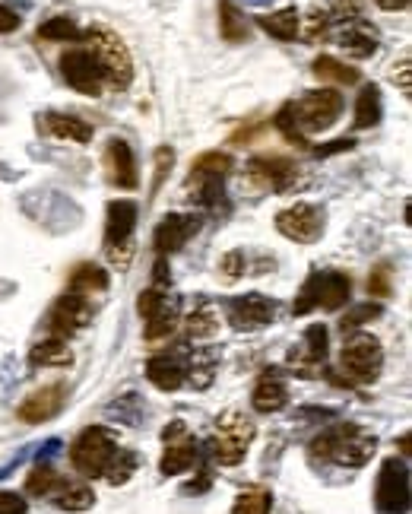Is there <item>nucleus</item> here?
Returning <instances> with one entry per match:
<instances>
[{
  "label": "nucleus",
  "instance_id": "obj_1",
  "mask_svg": "<svg viewBox=\"0 0 412 514\" xmlns=\"http://www.w3.org/2000/svg\"><path fill=\"white\" fill-rule=\"evenodd\" d=\"M374 451H378V438L362 426H352V422H343V426L321 432L308 448L314 461H336L349 467L368 464Z\"/></svg>",
  "mask_w": 412,
  "mask_h": 514
},
{
  "label": "nucleus",
  "instance_id": "obj_2",
  "mask_svg": "<svg viewBox=\"0 0 412 514\" xmlns=\"http://www.w3.org/2000/svg\"><path fill=\"white\" fill-rule=\"evenodd\" d=\"M83 42L89 45V54L96 58L99 73L108 86H115L118 93L134 83V61H130V51L118 32H111L105 26H92L83 32Z\"/></svg>",
  "mask_w": 412,
  "mask_h": 514
},
{
  "label": "nucleus",
  "instance_id": "obj_3",
  "mask_svg": "<svg viewBox=\"0 0 412 514\" xmlns=\"http://www.w3.org/2000/svg\"><path fill=\"white\" fill-rule=\"evenodd\" d=\"M283 112L292 121L295 131L308 140V134L327 131V127H333V121L343 115V96L336 93V89H311V93H305L298 102H289Z\"/></svg>",
  "mask_w": 412,
  "mask_h": 514
},
{
  "label": "nucleus",
  "instance_id": "obj_4",
  "mask_svg": "<svg viewBox=\"0 0 412 514\" xmlns=\"http://www.w3.org/2000/svg\"><path fill=\"white\" fill-rule=\"evenodd\" d=\"M349 277L340 270H321L311 273L308 283L302 286V296L295 299L292 315H308L314 308H327V311H340L349 302Z\"/></svg>",
  "mask_w": 412,
  "mask_h": 514
},
{
  "label": "nucleus",
  "instance_id": "obj_5",
  "mask_svg": "<svg viewBox=\"0 0 412 514\" xmlns=\"http://www.w3.org/2000/svg\"><path fill=\"white\" fill-rule=\"evenodd\" d=\"M340 369L355 381V384H374L384 369V350L381 340L365 330H355L343 343V356H340Z\"/></svg>",
  "mask_w": 412,
  "mask_h": 514
},
{
  "label": "nucleus",
  "instance_id": "obj_6",
  "mask_svg": "<svg viewBox=\"0 0 412 514\" xmlns=\"http://www.w3.org/2000/svg\"><path fill=\"white\" fill-rule=\"evenodd\" d=\"M115 451H118V438L111 435L108 429H102V426H92V429H83L77 442H73L70 461H73V467H77L80 476H86V480H96V476H102L105 467L111 464Z\"/></svg>",
  "mask_w": 412,
  "mask_h": 514
},
{
  "label": "nucleus",
  "instance_id": "obj_7",
  "mask_svg": "<svg viewBox=\"0 0 412 514\" xmlns=\"http://www.w3.org/2000/svg\"><path fill=\"white\" fill-rule=\"evenodd\" d=\"M254 442V422L238 413V410H229L216 419V438H213V454L219 464L226 467H235L245 461V454Z\"/></svg>",
  "mask_w": 412,
  "mask_h": 514
},
{
  "label": "nucleus",
  "instance_id": "obj_8",
  "mask_svg": "<svg viewBox=\"0 0 412 514\" xmlns=\"http://www.w3.org/2000/svg\"><path fill=\"white\" fill-rule=\"evenodd\" d=\"M137 226V204L130 200H111L105 210V251L115 264H130V238Z\"/></svg>",
  "mask_w": 412,
  "mask_h": 514
},
{
  "label": "nucleus",
  "instance_id": "obj_9",
  "mask_svg": "<svg viewBox=\"0 0 412 514\" xmlns=\"http://www.w3.org/2000/svg\"><path fill=\"white\" fill-rule=\"evenodd\" d=\"M374 505L381 514H406L409 511V464L403 457H390L381 464L378 486H374Z\"/></svg>",
  "mask_w": 412,
  "mask_h": 514
},
{
  "label": "nucleus",
  "instance_id": "obj_10",
  "mask_svg": "<svg viewBox=\"0 0 412 514\" xmlns=\"http://www.w3.org/2000/svg\"><path fill=\"white\" fill-rule=\"evenodd\" d=\"M140 318L146 321V340H162L178 324V299L162 286H149L140 292Z\"/></svg>",
  "mask_w": 412,
  "mask_h": 514
},
{
  "label": "nucleus",
  "instance_id": "obj_11",
  "mask_svg": "<svg viewBox=\"0 0 412 514\" xmlns=\"http://www.w3.org/2000/svg\"><path fill=\"white\" fill-rule=\"evenodd\" d=\"M324 223H327L324 210L314 204H295L276 216V229L298 245H314L324 235Z\"/></svg>",
  "mask_w": 412,
  "mask_h": 514
},
{
  "label": "nucleus",
  "instance_id": "obj_12",
  "mask_svg": "<svg viewBox=\"0 0 412 514\" xmlns=\"http://www.w3.org/2000/svg\"><path fill=\"white\" fill-rule=\"evenodd\" d=\"M245 175L254 188L264 191H286L295 185L298 178V165L289 156H254L245 165Z\"/></svg>",
  "mask_w": 412,
  "mask_h": 514
},
{
  "label": "nucleus",
  "instance_id": "obj_13",
  "mask_svg": "<svg viewBox=\"0 0 412 514\" xmlns=\"http://www.w3.org/2000/svg\"><path fill=\"white\" fill-rule=\"evenodd\" d=\"M61 73H64V80L83 96H99L105 86L99 64L86 48H73V51L61 54Z\"/></svg>",
  "mask_w": 412,
  "mask_h": 514
},
{
  "label": "nucleus",
  "instance_id": "obj_14",
  "mask_svg": "<svg viewBox=\"0 0 412 514\" xmlns=\"http://www.w3.org/2000/svg\"><path fill=\"white\" fill-rule=\"evenodd\" d=\"M200 229V219L194 213H168L159 219V226L153 232V248L156 254H175L181 251Z\"/></svg>",
  "mask_w": 412,
  "mask_h": 514
},
{
  "label": "nucleus",
  "instance_id": "obj_15",
  "mask_svg": "<svg viewBox=\"0 0 412 514\" xmlns=\"http://www.w3.org/2000/svg\"><path fill=\"white\" fill-rule=\"evenodd\" d=\"M105 172H108V181L115 188H124V191H137L140 185V172H137V156L130 150V143L121 140V137H111L105 143Z\"/></svg>",
  "mask_w": 412,
  "mask_h": 514
},
{
  "label": "nucleus",
  "instance_id": "obj_16",
  "mask_svg": "<svg viewBox=\"0 0 412 514\" xmlns=\"http://www.w3.org/2000/svg\"><path fill=\"white\" fill-rule=\"evenodd\" d=\"M162 442H165V454H162V464L159 467H162L165 476H178V473L194 467L197 451L191 445V438H187V426H184V422H172V426H165Z\"/></svg>",
  "mask_w": 412,
  "mask_h": 514
},
{
  "label": "nucleus",
  "instance_id": "obj_17",
  "mask_svg": "<svg viewBox=\"0 0 412 514\" xmlns=\"http://www.w3.org/2000/svg\"><path fill=\"white\" fill-rule=\"evenodd\" d=\"M64 400H67V384L61 381H54V384H45V388L39 391H32L23 403H20V419L29 422V426H39V422H48L61 413L64 407Z\"/></svg>",
  "mask_w": 412,
  "mask_h": 514
},
{
  "label": "nucleus",
  "instance_id": "obj_18",
  "mask_svg": "<svg viewBox=\"0 0 412 514\" xmlns=\"http://www.w3.org/2000/svg\"><path fill=\"white\" fill-rule=\"evenodd\" d=\"M92 321V305L86 296H77V292H67L51 308V330L54 334H77Z\"/></svg>",
  "mask_w": 412,
  "mask_h": 514
},
{
  "label": "nucleus",
  "instance_id": "obj_19",
  "mask_svg": "<svg viewBox=\"0 0 412 514\" xmlns=\"http://www.w3.org/2000/svg\"><path fill=\"white\" fill-rule=\"evenodd\" d=\"M229 318L235 327H264L276 318V302L251 292V296L229 302Z\"/></svg>",
  "mask_w": 412,
  "mask_h": 514
},
{
  "label": "nucleus",
  "instance_id": "obj_20",
  "mask_svg": "<svg viewBox=\"0 0 412 514\" xmlns=\"http://www.w3.org/2000/svg\"><path fill=\"white\" fill-rule=\"evenodd\" d=\"M191 375V365H187L181 356H153L146 362V378L156 384L162 391H175Z\"/></svg>",
  "mask_w": 412,
  "mask_h": 514
},
{
  "label": "nucleus",
  "instance_id": "obj_21",
  "mask_svg": "<svg viewBox=\"0 0 412 514\" xmlns=\"http://www.w3.org/2000/svg\"><path fill=\"white\" fill-rule=\"evenodd\" d=\"M39 131L45 137L54 140H70V143H89L92 140V127L73 115H61V112H45L39 118Z\"/></svg>",
  "mask_w": 412,
  "mask_h": 514
},
{
  "label": "nucleus",
  "instance_id": "obj_22",
  "mask_svg": "<svg viewBox=\"0 0 412 514\" xmlns=\"http://www.w3.org/2000/svg\"><path fill=\"white\" fill-rule=\"evenodd\" d=\"M336 45L346 48L352 58H371V54L378 51V32L362 20H349L336 32Z\"/></svg>",
  "mask_w": 412,
  "mask_h": 514
},
{
  "label": "nucleus",
  "instance_id": "obj_23",
  "mask_svg": "<svg viewBox=\"0 0 412 514\" xmlns=\"http://www.w3.org/2000/svg\"><path fill=\"white\" fill-rule=\"evenodd\" d=\"M324 359H327V327L314 324L305 330V343L289 353V362L298 365L302 372H311L314 365H324Z\"/></svg>",
  "mask_w": 412,
  "mask_h": 514
},
{
  "label": "nucleus",
  "instance_id": "obj_24",
  "mask_svg": "<svg viewBox=\"0 0 412 514\" xmlns=\"http://www.w3.org/2000/svg\"><path fill=\"white\" fill-rule=\"evenodd\" d=\"M226 178H216V175H200V172H191L187 175V191L197 197V204L206 207V210H219L226 204V185H222Z\"/></svg>",
  "mask_w": 412,
  "mask_h": 514
},
{
  "label": "nucleus",
  "instance_id": "obj_25",
  "mask_svg": "<svg viewBox=\"0 0 412 514\" xmlns=\"http://www.w3.org/2000/svg\"><path fill=\"white\" fill-rule=\"evenodd\" d=\"M289 403V388H286V381L279 378V375H264L257 381V388H254V410L260 413H276V410H283Z\"/></svg>",
  "mask_w": 412,
  "mask_h": 514
},
{
  "label": "nucleus",
  "instance_id": "obj_26",
  "mask_svg": "<svg viewBox=\"0 0 412 514\" xmlns=\"http://www.w3.org/2000/svg\"><path fill=\"white\" fill-rule=\"evenodd\" d=\"M29 365L32 369H61V365H70V346L61 337H48L39 346H32Z\"/></svg>",
  "mask_w": 412,
  "mask_h": 514
},
{
  "label": "nucleus",
  "instance_id": "obj_27",
  "mask_svg": "<svg viewBox=\"0 0 412 514\" xmlns=\"http://www.w3.org/2000/svg\"><path fill=\"white\" fill-rule=\"evenodd\" d=\"M298 23H302V16H298L295 7L276 10V13L260 16V20H257V26L264 29L267 35H273V39H279V42H292V39H298Z\"/></svg>",
  "mask_w": 412,
  "mask_h": 514
},
{
  "label": "nucleus",
  "instance_id": "obj_28",
  "mask_svg": "<svg viewBox=\"0 0 412 514\" xmlns=\"http://www.w3.org/2000/svg\"><path fill=\"white\" fill-rule=\"evenodd\" d=\"M378 121H381V89L374 83H368V86H362L359 99H355L352 127H355V131H365V127H374Z\"/></svg>",
  "mask_w": 412,
  "mask_h": 514
},
{
  "label": "nucleus",
  "instance_id": "obj_29",
  "mask_svg": "<svg viewBox=\"0 0 412 514\" xmlns=\"http://www.w3.org/2000/svg\"><path fill=\"white\" fill-rule=\"evenodd\" d=\"M219 32L226 42H245L248 39V20L232 0H219Z\"/></svg>",
  "mask_w": 412,
  "mask_h": 514
},
{
  "label": "nucleus",
  "instance_id": "obj_30",
  "mask_svg": "<svg viewBox=\"0 0 412 514\" xmlns=\"http://www.w3.org/2000/svg\"><path fill=\"white\" fill-rule=\"evenodd\" d=\"M311 70H314V77H317V80H330V83H346V86H352V83H359V80H362V73H359V70H355V67H346L343 61L330 58V54H321V58H314Z\"/></svg>",
  "mask_w": 412,
  "mask_h": 514
},
{
  "label": "nucleus",
  "instance_id": "obj_31",
  "mask_svg": "<svg viewBox=\"0 0 412 514\" xmlns=\"http://www.w3.org/2000/svg\"><path fill=\"white\" fill-rule=\"evenodd\" d=\"M108 286V273L96 264H80L70 273V292L77 296H89V292H105Z\"/></svg>",
  "mask_w": 412,
  "mask_h": 514
},
{
  "label": "nucleus",
  "instance_id": "obj_32",
  "mask_svg": "<svg viewBox=\"0 0 412 514\" xmlns=\"http://www.w3.org/2000/svg\"><path fill=\"white\" fill-rule=\"evenodd\" d=\"M51 502L58 508H64V511H86V508L96 505V492H92L89 486H83V483H70L67 480Z\"/></svg>",
  "mask_w": 412,
  "mask_h": 514
},
{
  "label": "nucleus",
  "instance_id": "obj_33",
  "mask_svg": "<svg viewBox=\"0 0 412 514\" xmlns=\"http://www.w3.org/2000/svg\"><path fill=\"white\" fill-rule=\"evenodd\" d=\"M67 480L61 473H54L51 467H35L32 473H29V480H26V489L32 492V495H42V499H54V495H58V489L64 486Z\"/></svg>",
  "mask_w": 412,
  "mask_h": 514
},
{
  "label": "nucleus",
  "instance_id": "obj_34",
  "mask_svg": "<svg viewBox=\"0 0 412 514\" xmlns=\"http://www.w3.org/2000/svg\"><path fill=\"white\" fill-rule=\"evenodd\" d=\"M270 505H273L270 492L264 486H251L235 499L232 514H270Z\"/></svg>",
  "mask_w": 412,
  "mask_h": 514
},
{
  "label": "nucleus",
  "instance_id": "obj_35",
  "mask_svg": "<svg viewBox=\"0 0 412 514\" xmlns=\"http://www.w3.org/2000/svg\"><path fill=\"white\" fill-rule=\"evenodd\" d=\"M137 454L134 451H115V457H111V464L105 467V480L111 483V486H124L127 480H130V476H134V470H137Z\"/></svg>",
  "mask_w": 412,
  "mask_h": 514
},
{
  "label": "nucleus",
  "instance_id": "obj_36",
  "mask_svg": "<svg viewBox=\"0 0 412 514\" xmlns=\"http://www.w3.org/2000/svg\"><path fill=\"white\" fill-rule=\"evenodd\" d=\"M39 35H42V39H48V42H80L83 29L73 26V20H67V16H54V20H48L39 29Z\"/></svg>",
  "mask_w": 412,
  "mask_h": 514
},
{
  "label": "nucleus",
  "instance_id": "obj_37",
  "mask_svg": "<svg viewBox=\"0 0 412 514\" xmlns=\"http://www.w3.org/2000/svg\"><path fill=\"white\" fill-rule=\"evenodd\" d=\"M191 172H200V175H216V178H226L232 172V156L229 153H200L197 162L191 165Z\"/></svg>",
  "mask_w": 412,
  "mask_h": 514
},
{
  "label": "nucleus",
  "instance_id": "obj_38",
  "mask_svg": "<svg viewBox=\"0 0 412 514\" xmlns=\"http://www.w3.org/2000/svg\"><path fill=\"white\" fill-rule=\"evenodd\" d=\"M374 318H381V308H378V305H355L352 311H346V315H343L340 330L349 337V334H355V330H359L362 324H368V321H374Z\"/></svg>",
  "mask_w": 412,
  "mask_h": 514
},
{
  "label": "nucleus",
  "instance_id": "obj_39",
  "mask_svg": "<svg viewBox=\"0 0 412 514\" xmlns=\"http://www.w3.org/2000/svg\"><path fill=\"white\" fill-rule=\"evenodd\" d=\"M216 327H219L216 311L213 308H200V311H194V315H191V321H187V334L203 340V337H213Z\"/></svg>",
  "mask_w": 412,
  "mask_h": 514
},
{
  "label": "nucleus",
  "instance_id": "obj_40",
  "mask_svg": "<svg viewBox=\"0 0 412 514\" xmlns=\"http://www.w3.org/2000/svg\"><path fill=\"white\" fill-rule=\"evenodd\" d=\"M362 10H365V0H327V20H336V23L359 20Z\"/></svg>",
  "mask_w": 412,
  "mask_h": 514
},
{
  "label": "nucleus",
  "instance_id": "obj_41",
  "mask_svg": "<svg viewBox=\"0 0 412 514\" xmlns=\"http://www.w3.org/2000/svg\"><path fill=\"white\" fill-rule=\"evenodd\" d=\"M172 165H175V150L172 146H159L156 150V172H153V194L162 188V181L168 172H172Z\"/></svg>",
  "mask_w": 412,
  "mask_h": 514
},
{
  "label": "nucleus",
  "instance_id": "obj_42",
  "mask_svg": "<svg viewBox=\"0 0 412 514\" xmlns=\"http://www.w3.org/2000/svg\"><path fill=\"white\" fill-rule=\"evenodd\" d=\"M327 26H330V20L324 13H311L308 16V23H298V35H302V39H324L327 35Z\"/></svg>",
  "mask_w": 412,
  "mask_h": 514
},
{
  "label": "nucleus",
  "instance_id": "obj_43",
  "mask_svg": "<svg viewBox=\"0 0 412 514\" xmlns=\"http://www.w3.org/2000/svg\"><path fill=\"white\" fill-rule=\"evenodd\" d=\"M409 64H412V58H409V54H403V58H400V70L393 67V83H400V93L403 96H412V73H409Z\"/></svg>",
  "mask_w": 412,
  "mask_h": 514
},
{
  "label": "nucleus",
  "instance_id": "obj_44",
  "mask_svg": "<svg viewBox=\"0 0 412 514\" xmlns=\"http://www.w3.org/2000/svg\"><path fill=\"white\" fill-rule=\"evenodd\" d=\"M0 514H26V499L16 492H0Z\"/></svg>",
  "mask_w": 412,
  "mask_h": 514
},
{
  "label": "nucleus",
  "instance_id": "obj_45",
  "mask_svg": "<svg viewBox=\"0 0 412 514\" xmlns=\"http://www.w3.org/2000/svg\"><path fill=\"white\" fill-rule=\"evenodd\" d=\"M368 292H374V296H390V273L384 267H378L368 277Z\"/></svg>",
  "mask_w": 412,
  "mask_h": 514
},
{
  "label": "nucleus",
  "instance_id": "obj_46",
  "mask_svg": "<svg viewBox=\"0 0 412 514\" xmlns=\"http://www.w3.org/2000/svg\"><path fill=\"white\" fill-rule=\"evenodd\" d=\"M222 270H226L229 277H238V273H245V254H241V251L226 254V261H222Z\"/></svg>",
  "mask_w": 412,
  "mask_h": 514
},
{
  "label": "nucleus",
  "instance_id": "obj_47",
  "mask_svg": "<svg viewBox=\"0 0 412 514\" xmlns=\"http://www.w3.org/2000/svg\"><path fill=\"white\" fill-rule=\"evenodd\" d=\"M20 29V16H16L10 7L0 4V35H7V32H16Z\"/></svg>",
  "mask_w": 412,
  "mask_h": 514
},
{
  "label": "nucleus",
  "instance_id": "obj_48",
  "mask_svg": "<svg viewBox=\"0 0 412 514\" xmlns=\"http://www.w3.org/2000/svg\"><path fill=\"white\" fill-rule=\"evenodd\" d=\"M352 146V140H333V143H324V146H317V156H330V153H343V150H349Z\"/></svg>",
  "mask_w": 412,
  "mask_h": 514
},
{
  "label": "nucleus",
  "instance_id": "obj_49",
  "mask_svg": "<svg viewBox=\"0 0 412 514\" xmlns=\"http://www.w3.org/2000/svg\"><path fill=\"white\" fill-rule=\"evenodd\" d=\"M58 451H61V442H48V445L39 451V467H48V461H51V457L58 454Z\"/></svg>",
  "mask_w": 412,
  "mask_h": 514
},
{
  "label": "nucleus",
  "instance_id": "obj_50",
  "mask_svg": "<svg viewBox=\"0 0 412 514\" xmlns=\"http://www.w3.org/2000/svg\"><path fill=\"white\" fill-rule=\"evenodd\" d=\"M374 4H378L381 10H387V13H397V10H409V0H374Z\"/></svg>",
  "mask_w": 412,
  "mask_h": 514
},
{
  "label": "nucleus",
  "instance_id": "obj_51",
  "mask_svg": "<svg viewBox=\"0 0 412 514\" xmlns=\"http://www.w3.org/2000/svg\"><path fill=\"white\" fill-rule=\"evenodd\" d=\"M245 4H270V0H245Z\"/></svg>",
  "mask_w": 412,
  "mask_h": 514
}]
</instances>
